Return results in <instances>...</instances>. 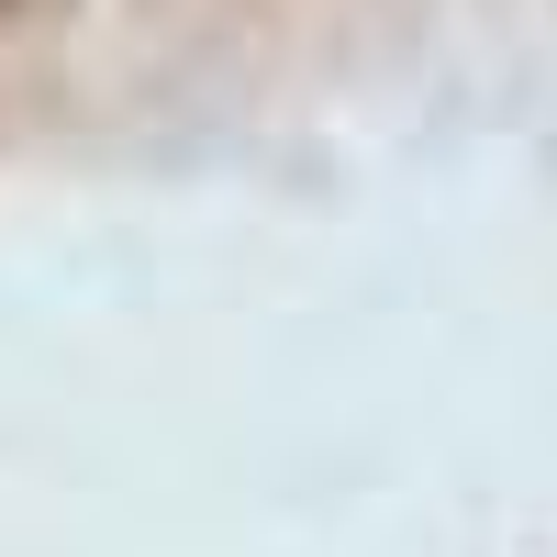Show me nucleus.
I'll use <instances>...</instances> for the list:
<instances>
[{
  "mask_svg": "<svg viewBox=\"0 0 557 557\" xmlns=\"http://www.w3.org/2000/svg\"><path fill=\"white\" fill-rule=\"evenodd\" d=\"M67 12V0H0V23H12V34H34V23H57Z\"/></svg>",
  "mask_w": 557,
  "mask_h": 557,
  "instance_id": "obj_1",
  "label": "nucleus"
}]
</instances>
